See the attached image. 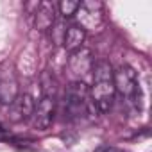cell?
I'll use <instances>...</instances> for the list:
<instances>
[{
  "label": "cell",
  "mask_w": 152,
  "mask_h": 152,
  "mask_svg": "<svg viewBox=\"0 0 152 152\" xmlns=\"http://www.w3.org/2000/svg\"><path fill=\"white\" fill-rule=\"evenodd\" d=\"M91 111L107 113L115 102V79L113 68L107 61H99L91 70V86L88 88Z\"/></svg>",
  "instance_id": "obj_1"
},
{
  "label": "cell",
  "mask_w": 152,
  "mask_h": 152,
  "mask_svg": "<svg viewBox=\"0 0 152 152\" xmlns=\"http://www.w3.org/2000/svg\"><path fill=\"white\" fill-rule=\"evenodd\" d=\"M113 79H115V95L120 97L122 104L131 113H141L143 93L136 70L129 64H122L113 72Z\"/></svg>",
  "instance_id": "obj_2"
},
{
  "label": "cell",
  "mask_w": 152,
  "mask_h": 152,
  "mask_svg": "<svg viewBox=\"0 0 152 152\" xmlns=\"http://www.w3.org/2000/svg\"><path fill=\"white\" fill-rule=\"evenodd\" d=\"M56 107H57V99H56V86L54 81L45 73L41 81V97L34 104V113H32V125L38 131H47L56 116Z\"/></svg>",
  "instance_id": "obj_3"
},
{
  "label": "cell",
  "mask_w": 152,
  "mask_h": 152,
  "mask_svg": "<svg viewBox=\"0 0 152 152\" xmlns=\"http://www.w3.org/2000/svg\"><path fill=\"white\" fill-rule=\"evenodd\" d=\"M88 111H91L88 86L81 81H75L68 86L64 93V115L70 120H79L88 115Z\"/></svg>",
  "instance_id": "obj_4"
},
{
  "label": "cell",
  "mask_w": 152,
  "mask_h": 152,
  "mask_svg": "<svg viewBox=\"0 0 152 152\" xmlns=\"http://www.w3.org/2000/svg\"><path fill=\"white\" fill-rule=\"evenodd\" d=\"M77 25L86 31H100L104 23V4L99 0H84L79 2V7L75 11Z\"/></svg>",
  "instance_id": "obj_5"
},
{
  "label": "cell",
  "mask_w": 152,
  "mask_h": 152,
  "mask_svg": "<svg viewBox=\"0 0 152 152\" xmlns=\"http://www.w3.org/2000/svg\"><path fill=\"white\" fill-rule=\"evenodd\" d=\"M18 95H20V88H18L15 68L11 64H2L0 66V104L11 106Z\"/></svg>",
  "instance_id": "obj_6"
},
{
  "label": "cell",
  "mask_w": 152,
  "mask_h": 152,
  "mask_svg": "<svg viewBox=\"0 0 152 152\" xmlns=\"http://www.w3.org/2000/svg\"><path fill=\"white\" fill-rule=\"evenodd\" d=\"M93 64H95V59H93L91 50H88V48H79V50L72 52L70 61H68L70 72H72L75 77H77V81H81V83H83V79L86 77L88 73H91Z\"/></svg>",
  "instance_id": "obj_7"
},
{
  "label": "cell",
  "mask_w": 152,
  "mask_h": 152,
  "mask_svg": "<svg viewBox=\"0 0 152 152\" xmlns=\"http://www.w3.org/2000/svg\"><path fill=\"white\" fill-rule=\"evenodd\" d=\"M34 104L36 100L29 95V93H23V95H18L16 100L9 106V116L13 122H23V120H29L34 113Z\"/></svg>",
  "instance_id": "obj_8"
},
{
  "label": "cell",
  "mask_w": 152,
  "mask_h": 152,
  "mask_svg": "<svg viewBox=\"0 0 152 152\" xmlns=\"http://www.w3.org/2000/svg\"><path fill=\"white\" fill-rule=\"evenodd\" d=\"M57 7L52 2H39L34 11V25L38 31H48L56 23Z\"/></svg>",
  "instance_id": "obj_9"
},
{
  "label": "cell",
  "mask_w": 152,
  "mask_h": 152,
  "mask_svg": "<svg viewBox=\"0 0 152 152\" xmlns=\"http://www.w3.org/2000/svg\"><path fill=\"white\" fill-rule=\"evenodd\" d=\"M84 39H86V32L77 25V23H70V25H66V29H64V34H63V47L72 54V52H75V50H79V48H83V43H84Z\"/></svg>",
  "instance_id": "obj_10"
},
{
  "label": "cell",
  "mask_w": 152,
  "mask_h": 152,
  "mask_svg": "<svg viewBox=\"0 0 152 152\" xmlns=\"http://www.w3.org/2000/svg\"><path fill=\"white\" fill-rule=\"evenodd\" d=\"M56 7H57L59 15L66 20V18L75 16V11H77V7H79V2H73V0H63V2H59Z\"/></svg>",
  "instance_id": "obj_11"
},
{
  "label": "cell",
  "mask_w": 152,
  "mask_h": 152,
  "mask_svg": "<svg viewBox=\"0 0 152 152\" xmlns=\"http://www.w3.org/2000/svg\"><path fill=\"white\" fill-rule=\"evenodd\" d=\"M97 152H125L122 148H116V147H100Z\"/></svg>",
  "instance_id": "obj_12"
}]
</instances>
